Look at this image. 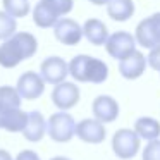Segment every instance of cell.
Here are the masks:
<instances>
[{
	"label": "cell",
	"instance_id": "23",
	"mask_svg": "<svg viewBox=\"0 0 160 160\" xmlns=\"http://www.w3.org/2000/svg\"><path fill=\"white\" fill-rule=\"evenodd\" d=\"M143 160H160V139L146 143L143 148Z\"/></svg>",
	"mask_w": 160,
	"mask_h": 160
},
{
	"label": "cell",
	"instance_id": "21",
	"mask_svg": "<svg viewBox=\"0 0 160 160\" xmlns=\"http://www.w3.org/2000/svg\"><path fill=\"white\" fill-rule=\"evenodd\" d=\"M2 4H4V11L16 19L26 18L31 11L29 0H2Z\"/></svg>",
	"mask_w": 160,
	"mask_h": 160
},
{
	"label": "cell",
	"instance_id": "8",
	"mask_svg": "<svg viewBox=\"0 0 160 160\" xmlns=\"http://www.w3.org/2000/svg\"><path fill=\"white\" fill-rule=\"evenodd\" d=\"M40 76L43 78V81L48 84H59L62 81H66V78L69 76V64L62 59V57H47L42 64H40Z\"/></svg>",
	"mask_w": 160,
	"mask_h": 160
},
{
	"label": "cell",
	"instance_id": "12",
	"mask_svg": "<svg viewBox=\"0 0 160 160\" xmlns=\"http://www.w3.org/2000/svg\"><path fill=\"white\" fill-rule=\"evenodd\" d=\"M76 136L84 143L100 145L107 136V129L98 119H83L76 124Z\"/></svg>",
	"mask_w": 160,
	"mask_h": 160
},
{
	"label": "cell",
	"instance_id": "13",
	"mask_svg": "<svg viewBox=\"0 0 160 160\" xmlns=\"http://www.w3.org/2000/svg\"><path fill=\"white\" fill-rule=\"evenodd\" d=\"M91 110L95 119H98L103 124L114 122L119 117V103L110 95H98L91 103Z\"/></svg>",
	"mask_w": 160,
	"mask_h": 160
},
{
	"label": "cell",
	"instance_id": "11",
	"mask_svg": "<svg viewBox=\"0 0 160 160\" xmlns=\"http://www.w3.org/2000/svg\"><path fill=\"white\" fill-rule=\"evenodd\" d=\"M45 84L47 83L43 81V78L40 76V72L26 71V72H22L21 76H19L16 88H18L21 98H24V100H36V98H40L43 95Z\"/></svg>",
	"mask_w": 160,
	"mask_h": 160
},
{
	"label": "cell",
	"instance_id": "22",
	"mask_svg": "<svg viewBox=\"0 0 160 160\" xmlns=\"http://www.w3.org/2000/svg\"><path fill=\"white\" fill-rule=\"evenodd\" d=\"M14 33H18V19L9 16L5 11H0V40L5 42Z\"/></svg>",
	"mask_w": 160,
	"mask_h": 160
},
{
	"label": "cell",
	"instance_id": "4",
	"mask_svg": "<svg viewBox=\"0 0 160 160\" xmlns=\"http://www.w3.org/2000/svg\"><path fill=\"white\" fill-rule=\"evenodd\" d=\"M47 132L57 143H67L76 136V121L67 110H59L47 121Z\"/></svg>",
	"mask_w": 160,
	"mask_h": 160
},
{
	"label": "cell",
	"instance_id": "15",
	"mask_svg": "<svg viewBox=\"0 0 160 160\" xmlns=\"http://www.w3.org/2000/svg\"><path fill=\"white\" fill-rule=\"evenodd\" d=\"M28 124V112L22 108L0 107V129L9 132H22Z\"/></svg>",
	"mask_w": 160,
	"mask_h": 160
},
{
	"label": "cell",
	"instance_id": "26",
	"mask_svg": "<svg viewBox=\"0 0 160 160\" xmlns=\"http://www.w3.org/2000/svg\"><path fill=\"white\" fill-rule=\"evenodd\" d=\"M0 160H14V158H12V155L7 152V150L0 148Z\"/></svg>",
	"mask_w": 160,
	"mask_h": 160
},
{
	"label": "cell",
	"instance_id": "2",
	"mask_svg": "<svg viewBox=\"0 0 160 160\" xmlns=\"http://www.w3.org/2000/svg\"><path fill=\"white\" fill-rule=\"evenodd\" d=\"M69 74L78 83L102 84L108 78V66L103 60L91 55H76L69 62Z\"/></svg>",
	"mask_w": 160,
	"mask_h": 160
},
{
	"label": "cell",
	"instance_id": "19",
	"mask_svg": "<svg viewBox=\"0 0 160 160\" xmlns=\"http://www.w3.org/2000/svg\"><path fill=\"white\" fill-rule=\"evenodd\" d=\"M134 131L141 139L153 141V139H158L160 136V122L153 117H139L134 122Z\"/></svg>",
	"mask_w": 160,
	"mask_h": 160
},
{
	"label": "cell",
	"instance_id": "18",
	"mask_svg": "<svg viewBox=\"0 0 160 160\" xmlns=\"http://www.w3.org/2000/svg\"><path fill=\"white\" fill-rule=\"evenodd\" d=\"M107 14L114 21L124 22L134 14V2L132 0H110L107 4Z\"/></svg>",
	"mask_w": 160,
	"mask_h": 160
},
{
	"label": "cell",
	"instance_id": "10",
	"mask_svg": "<svg viewBox=\"0 0 160 160\" xmlns=\"http://www.w3.org/2000/svg\"><path fill=\"white\" fill-rule=\"evenodd\" d=\"M81 91L76 83L71 81H62V83L55 84L52 91V102L59 110H69V108L76 107L79 102Z\"/></svg>",
	"mask_w": 160,
	"mask_h": 160
},
{
	"label": "cell",
	"instance_id": "28",
	"mask_svg": "<svg viewBox=\"0 0 160 160\" xmlns=\"http://www.w3.org/2000/svg\"><path fill=\"white\" fill-rule=\"evenodd\" d=\"M50 160H71V158H67V157H53V158H50Z\"/></svg>",
	"mask_w": 160,
	"mask_h": 160
},
{
	"label": "cell",
	"instance_id": "16",
	"mask_svg": "<svg viewBox=\"0 0 160 160\" xmlns=\"http://www.w3.org/2000/svg\"><path fill=\"white\" fill-rule=\"evenodd\" d=\"M83 35L91 45L95 47H100V45H105L108 40V29L105 26L103 21L97 18H90L84 21L83 24Z\"/></svg>",
	"mask_w": 160,
	"mask_h": 160
},
{
	"label": "cell",
	"instance_id": "1",
	"mask_svg": "<svg viewBox=\"0 0 160 160\" xmlns=\"http://www.w3.org/2000/svg\"><path fill=\"white\" fill-rule=\"evenodd\" d=\"M38 50V40L33 33L18 31L0 45V67L14 69L22 60L31 59Z\"/></svg>",
	"mask_w": 160,
	"mask_h": 160
},
{
	"label": "cell",
	"instance_id": "5",
	"mask_svg": "<svg viewBox=\"0 0 160 160\" xmlns=\"http://www.w3.org/2000/svg\"><path fill=\"white\" fill-rule=\"evenodd\" d=\"M141 148V138L134 129L122 128L117 129L115 134L112 136V150L121 160H131L138 155Z\"/></svg>",
	"mask_w": 160,
	"mask_h": 160
},
{
	"label": "cell",
	"instance_id": "7",
	"mask_svg": "<svg viewBox=\"0 0 160 160\" xmlns=\"http://www.w3.org/2000/svg\"><path fill=\"white\" fill-rule=\"evenodd\" d=\"M136 38L128 31H115L114 35L108 36L107 43H105V50L107 53L115 60H122L128 55H131L136 50Z\"/></svg>",
	"mask_w": 160,
	"mask_h": 160
},
{
	"label": "cell",
	"instance_id": "20",
	"mask_svg": "<svg viewBox=\"0 0 160 160\" xmlns=\"http://www.w3.org/2000/svg\"><path fill=\"white\" fill-rule=\"evenodd\" d=\"M21 95H19L18 88L14 86H0V107L5 108H21Z\"/></svg>",
	"mask_w": 160,
	"mask_h": 160
},
{
	"label": "cell",
	"instance_id": "6",
	"mask_svg": "<svg viewBox=\"0 0 160 160\" xmlns=\"http://www.w3.org/2000/svg\"><path fill=\"white\" fill-rule=\"evenodd\" d=\"M134 38L136 43L143 48L152 50L157 45H160V12H155L138 22Z\"/></svg>",
	"mask_w": 160,
	"mask_h": 160
},
{
	"label": "cell",
	"instance_id": "27",
	"mask_svg": "<svg viewBox=\"0 0 160 160\" xmlns=\"http://www.w3.org/2000/svg\"><path fill=\"white\" fill-rule=\"evenodd\" d=\"M90 4H93V5H107L110 0H88Z\"/></svg>",
	"mask_w": 160,
	"mask_h": 160
},
{
	"label": "cell",
	"instance_id": "9",
	"mask_svg": "<svg viewBox=\"0 0 160 160\" xmlns=\"http://www.w3.org/2000/svg\"><path fill=\"white\" fill-rule=\"evenodd\" d=\"M53 36L59 43L67 47H74L83 40V26L78 21L69 18H62L53 26Z\"/></svg>",
	"mask_w": 160,
	"mask_h": 160
},
{
	"label": "cell",
	"instance_id": "17",
	"mask_svg": "<svg viewBox=\"0 0 160 160\" xmlns=\"http://www.w3.org/2000/svg\"><path fill=\"white\" fill-rule=\"evenodd\" d=\"M45 132H47V121H45V117H43V114L38 110L29 112L28 114V124H26L24 131H22V136L31 143H38L43 139Z\"/></svg>",
	"mask_w": 160,
	"mask_h": 160
},
{
	"label": "cell",
	"instance_id": "14",
	"mask_svg": "<svg viewBox=\"0 0 160 160\" xmlns=\"http://www.w3.org/2000/svg\"><path fill=\"white\" fill-rule=\"evenodd\" d=\"M146 66H148V60L146 57L143 55L141 52L134 50L131 55H128L126 59L119 60V72H121L122 78L132 81V79H138L145 74Z\"/></svg>",
	"mask_w": 160,
	"mask_h": 160
},
{
	"label": "cell",
	"instance_id": "25",
	"mask_svg": "<svg viewBox=\"0 0 160 160\" xmlns=\"http://www.w3.org/2000/svg\"><path fill=\"white\" fill-rule=\"evenodd\" d=\"M14 160H40V157L33 150H22L21 153H18V157Z\"/></svg>",
	"mask_w": 160,
	"mask_h": 160
},
{
	"label": "cell",
	"instance_id": "24",
	"mask_svg": "<svg viewBox=\"0 0 160 160\" xmlns=\"http://www.w3.org/2000/svg\"><path fill=\"white\" fill-rule=\"evenodd\" d=\"M146 60H148V66L152 67L153 71H158L160 72V45H157L155 48L150 50Z\"/></svg>",
	"mask_w": 160,
	"mask_h": 160
},
{
	"label": "cell",
	"instance_id": "3",
	"mask_svg": "<svg viewBox=\"0 0 160 160\" xmlns=\"http://www.w3.org/2000/svg\"><path fill=\"white\" fill-rule=\"evenodd\" d=\"M74 9V0H40L33 9V22L38 28H53L59 19Z\"/></svg>",
	"mask_w": 160,
	"mask_h": 160
}]
</instances>
